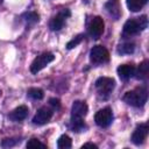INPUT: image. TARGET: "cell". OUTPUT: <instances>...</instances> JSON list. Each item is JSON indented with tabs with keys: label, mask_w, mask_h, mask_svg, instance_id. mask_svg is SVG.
Masks as SVG:
<instances>
[{
	"label": "cell",
	"mask_w": 149,
	"mask_h": 149,
	"mask_svg": "<svg viewBox=\"0 0 149 149\" xmlns=\"http://www.w3.org/2000/svg\"><path fill=\"white\" fill-rule=\"evenodd\" d=\"M81 148L84 149V148H92V149H97L98 147H97V144H94V143H84L83 146H81Z\"/></svg>",
	"instance_id": "484cf974"
},
{
	"label": "cell",
	"mask_w": 149,
	"mask_h": 149,
	"mask_svg": "<svg viewBox=\"0 0 149 149\" xmlns=\"http://www.w3.org/2000/svg\"><path fill=\"white\" fill-rule=\"evenodd\" d=\"M23 17H24V20H26L28 23H36V22H38V15H37L36 13H34V12L26 13V14L23 15Z\"/></svg>",
	"instance_id": "603a6c76"
},
{
	"label": "cell",
	"mask_w": 149,
	"mask_h": 149,
	"mask_svg": "<svg viewBox=\"0 0 149 149\" xmlns=\"http://www.w3.org/2000/svg\"><path fill=\"white\" fill-rule=\"evenodd\" d=\"M134 50H135V45H134V43H130V42L123 43V44H121L120 48H119V52H121V54H127V55H128V54H133Z\"/></svg>",
	"instance_id": "ffe728a7"
},
{
	"label": "cell",
	"mask_w": 149,
	"mask_h": 149,
	"mask_svg": "<svg viewBox=\"0 0 149 149\" xmlns=\"http://www.w3.org/2000/svg\"><path fill=\"white\" fill-rule=\"evenodd\" d=\"M47 148V146L44 143H42L40 140L37 139H30L28 142H27V148Z\"/></svg>",
	"instance_id": "7402d4cb"
},
{
	"label": "cell",
	"mask_w": 149,
	"mask_h": 149,
	"mask_svg": "<svg viewBox=\"0 0 149 149\" xmlns=\"http://www.w3.org/2000/svg\"><path fill=\"white\" fill-rule=\"evenodd\" d=\"M19 142H20V140H17V139H5V140H2L1 146H2L3 148H9V147L15 146V144L19 143Z\"/></svg>",
	"instance_id": "cb8c5ba5"
},
{
	"label": "cell",
	"mask_w": 149,
	"mask_h": 149,
	"mask_svg": "<svg viewBox=\"0 0 149 149\" xmlns=\"http://www.w3.org/2000/svg\"><path fill=\"white\" fill-rule=\"evenodd\" d=\"M70 127L73 132H81L85 128V123L83 122V119H71Z\"/></svg>",
	"instance_id": "d6986e66"
},
{
	"label": "cell",
	"mask_w": 149,
	"mask_h": 149,
	"mask_svg": "<svg viewBox=\"0 0 149 149\" xmlns=\"http://www.w3.org/2000/svg\"><path fill=\"white\" fill-rule=\"evenodd\" d=\"M94 121L99 127L106 128L108 127L113 121V113L109 107H105L99 109L94 115Z\"/></svg>",
	"instance_id": "52a82bcc"
},
{
	"label": "cell",
	"mask_w": 149,
	"mask_h": 149,
	"mask_svg": "<svg viewBox=\"0 0 149 149\" xmlns=\"http://www.w3.org/2000/svg\"><path fill=\"white\" fill-rule=\"evenodd\" d=\"M27 94H28L29 98H31L34 100H41L44 97V92L41 88H37V87H30V88H28Z\"/></svg>",
	"instance_id": "ac0fdd59"
},
{
	"label": "cell",
	"mask_w": 149,
	"mask_h": 149,
	"mask_svg": "<svg viewBox=\"0 0 149 149\" xmlns=\"http://www.w3.org/2000/svg\"><path fill=\"white\" fill-rule=\"evenodd\" d=\"M49 104H50L54 108H59V107H61V102H59V100H58V99H55V98L50 99V100H49Z\"/></svg>",
	"instance_id": "d4e9b609"
},
{
	"label": "cell",
	"mask_w": 149,
	"mask_h": 149,
	"mask_svg": "<svg viewBox=\"0 0 149 149\" xmlns=\"http://www.w3.org/2000/svg\"><path fill=\"white\" fill-rule=\"evenodd\" d=\"M148 69H149V62H148L147 59H144V61L139 65L137 72L135 71L136 78H137V79H147V77H148Z\"/></svg>",
	"instance_id": "9a60e30c"
},
{
	"label": "cell",
	"mask_w": 149,
	"mask_h": 149,
	"mask_svg": "<svg viewBox=\"0 0 149 149\" xmlns=\"http://www.w3.org/2000/svg\"><path fill=\"white\" fill-rule=\"evenodd\" d=\"M148 132H149V127H148L147 122L137 125L136 128L134 129L133 134H132V142L136 146L142 144L148 136Z\"/></svg>",
	"instance_id": "ba28073f"
},
{
	"label": "cell",
	"mask_w": 149,
	"mask_h": 149,
	"mask_svg": "<svg viewBox=\"0 0 149 149\" xmlns=\"http://www.w3.org/2000/svg\"><path fill=\"white\" fill-rule=\"evenodd\" d=\"M105 8L107 10V13L115 20H118L121 16V7H120V2L119 0H108L105 3Z\"/></svg>",
	"instance_id": "7c38bea8"
},
{
	"label": "cell",
	"mask_w": 149,
	"mask_h": 149,
	"mask_svg": "<svg viewBox=\"0 0 149 149\" xmlns=\"http://www.w3.org/2000/svg\"><path fill=\"white\" fill-rule=\"evenodd\" d=\"M55 59V56L52 52H43L41 55H38L31 63L30 65V72L36 74L37 72H40L42 69H44L49 63H51Z\"/></svg>",
	"instance_id": "277c9868"
},
{
	"label": "cell",
	"mask_w": 149,
	"mask_h": 149,
	"mask_svg": "<svg viewBox=\"0 0 149 149\" xmlns=\"http://www.w3.org/2000/svg\"><path fill=\"white\" fill-rule=\"evenodd\" d=\"M88 112V106L85 101L76 100L71 107V119H83Z\"/></svg>",
	"instance_id": "30bf717a"
},
{
	"label": "cell",
	"mask_w": 149,
	"mask_h": 149,
	"mask_svg": "<svg viewBox=\"0 0 149 149\" xmlns=\"http://www.w3.org/2000/svg\"><path fill=\"white\" fill-rule=\"evenodd\" d=\"M83 38H84V35H81V34L77 35V36H76V37H73L71 41H69V42H68V44H66V49H69V50L73 49V48H74V47H77L79 43H81Z\"/></svg>",
	"instance_id": "44dd1931"
},
{
	"label": "cell",
	"mask_w": 149,
	"mask_h": 149,
	"mask_svg": "<svg viewBox=\"0 0 149 149\" xmlns=\"http://www.w3.org/2000/svg\"><path fill=\"white\" fill-rule=\"evenodd\" d=\"M69 15H70V12H69L68 9L62 10L61 13H58L56 16H54V17L50 20V22H49L50 29L54 30V31L62 29L63 26H64V21H65V19H66V16H69Z\"/></svg>",
	"instance_id": "8fae6325"
},
{
	"label": "cell",
	"mask_w": 149,
	"mask_h": 149,
	"mask_svg": "<svg viewBox=\"0 0 149 149\" xmlns=\"http://www.w3.org/2000/svg\"><path fill=\"white\" fill-rule=\"evenodd\" d=\"M135 66L133 64H121L118 68V74L122 80H128L135 74Z\"/></svg>",
	"instance_id": "5bb4252c"
},
{
	"label": "cell",
	"mask_w": 149,
	"mask_h": 149,
	"mask_svg": "<svg viewBox=\"0 0 149 149\" xmlns=\"http://www.w3.org/2000/svg\"><path fill=\"white\" fill-rule=\"evenodd\" d=\"M57 147L59 149H69V148H71L72 147V141H71L70 136H68L65 134L59 136V139L57 140Z\"/></svg>",
	"instance_id": "e0dca14e"
},
{
	"label": "cell",
	"mask_w": 149,
	"mask_h": 149,
	"mask_svg": "<svg viewBox=\"0 0 149 149\" xmlns=\"http://www.w3.org/2000/svg\"><path fill=\"white\" fill-rule=\"evenodd\" d=\"M148 0H126L127 7L130 12H139L147 3Z\"/></svg>",
	"instance_id": "2e32d148"
},
{
	"label": "cell",
	"mask_w": 149,
	"mask_h": 149,
	"mask_svg": "<svg viewBox=\"0 0 149 149\" xmlns=\"http://www.w3.org/2000/svg\"><path fill=\"white\" fill-rule=\"evenodd\" d=\"M52 113H54L52 109H50L47 106H43V107L37 109L36 114L33 118V122L35 125H45L52 118Z\"/></svg>",
	"instance_id": "9c48e42d"
},
{
	"label": "cell",
	"mask_w": 149,
	"mask_h": 149,
	"mask_svg": "<svg viewBox=\"0 0 149 149\" xmlns=\"http://www.w3.org/2000/svg\"><path fill=\"white\" fill-rule=\"evenodd\" d=\"M115 86V80L111 77H100L95 80V88L104 99H106Z\"/></svg>",
	"instance_id": "3957f363"
},
{
	"label": "cell",
	"mask_w": 149,
	"mask_h": 149,
	"mask_svg": "<svg viewBox=\"0 0 149 149\" xmlns=\"http://www.w3.org/2000/svg\"><path fill=\"white\" fill-rule=\"evenodd\" d=\"M28 113H29V109L26 105H21L19 107H16L10 114H9V119L12 121H15V122H21L23 121L27 116H28Z\"/></svg>",
	"instance_id": "4fadbf2b"
},
{
	"label": "cell",
	"mask_w": 149,
	"mask_h": 149,
	"mask_svg": "<svg viewBox=\"0 0 149 149\" xmlns=\"http://www.w3.org/2000/svg\"><path fill=\"white\" fill-rule=\"evenodd\" d=\"M123 101L134 107H142L148 99V91L146 87L140 86L132 91H128L123 95Z\"/></svg>",
	"instance_id": "6da1fadb"
},
{
	"label": "cell",
	"mask_w": 149,
	"mask_h": 149,
	"mask_svg": "<svg viewBox=\"0 0 149 149\" xmlns=\"http://www.w3.org/2000/svg\"><path fill=\"white\" fill-rule=\"evenodd\" d=\"M90 61L93 64H104L109 61V52L102 45H94L90 51Z\"/></svg>",
	"instance_id": "5b68a950"
},
{
	"label": "cell",
	"mask_w": 149,
	"mask_h": 149,
	"mask_svg": "<svg viewBox=\"0 0 149 149\" xmlns=\"http://www.w3.org/2000/svg\"><path fill=\"white\" fill-rule=\"evenodd\" d=\"M148 26V19L146 15H142L140 17H135V19H129L128 21H126L125 26H123V34L126 35H136L140 31L144 30Z\"/></svg>",
	"instance_id": "7a4b0ae2"
},
{
	"label": "cell",
	"mask_w": 149,
	"mask_h": 149,
	"mask_svg": "<svg viewBox=\"0 0 149 149\" xmlns=\"http://www.w3.org/2000/svg\"><path fill=\"white\" fill-rule=\"evenodd\" d=\"M104 29H105V22H104L102 17L94 16L93 19H91V21L88 23V27H87V30H88V35L92 38L98 40L102 35Z\"/></svg>",
	"instance_id": "8992f818"
}]
</instances>
